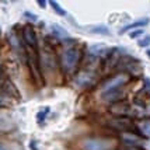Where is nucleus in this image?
<instances>
[{"mask_svg": "<svg viewBox=\"0 0 150 150\" xmlns=\"http://www.w3.org/2000/svg\"><path fill=\"white\" fill-rule=\"evenodd\" d=\"M79 51L76 48H67L62 55V67L65 73H70L77 67Z\"/></svg>", "mask_w": 150, "mask_h": 150, "instance_id": "f257e3e1", "label": "nucleus"}, {"mask_svg": "<svg viewBox=\"0 0 150 150\" xmlns=\"http://www.w3.org/2000/svg\"><path fill=\"white\" fill-rule=\"evenodd\" d=\"M84 150H110L112 149V142L104 137H91L83 143Z\"/></svg>", "mask_w": 150, "mask_h": 150, "instance_id": "f03ea898", "label": "nucleus"}, {"mask_svg": "<svg viewBox=\"0 0 150 150\" xmlns=\"http://www.w3.org/2000/svg\"><path fill=\"white\" fill-rule=\"evenodd\" d=\"M129 77L126 74H118L115 77H112L110 81H107L103 87V93H110V91H115V90H119L124 84L128 83Z\"/></svg>", "mask_w": 150, "mask_h": 150, "instance_id": "7ed1b4c3", "label": "nucleus"}, {"mask_svg": "<svg viewBox=\"0 0 150 150\" xmlns=\"http://www.w3.org/2000/svg\"><path fill=\"white\" fill-rule=\"evenodd\" d=\"M23 38L25 42V46L34 51H38V38L31 25H25L23 28Z\"/></svg>", "mask_w": 150, "mask_h": 150, "instance_id": "20e7f679", "label": "nucleus"}, {"mask_svg": "<svg viewBox=\"0 0 150 150\" xmlns=\"http://www.w3.org/2000/svg\"><path fill=\"white\" fill-rule=\"evenodd\" d=\"M122 142H124L125 146H129V147H142L143 149V140L142 137L137 136V133H133V132H124L122 135Z\"/></svg>", "mask_w": 150, "mask_h": 150, "instance_id": "39448f33", "label": "nucleus"}, {"mask_svg": "<svg viewBox=\"0 0 150 150\" xmlns=\"http://www.w3.org/2000/svg\"><path fill=\"white\" fill-rule=\"evenodd\" d=\"M112 126V128H115V129H118V131H121L122 133L124 132H133L136 131V128H135V125H133V122H131L128 118H119L118 117L117 119H114L111 124H110Z\"/></svg>", "mask_w": 150, "mask_h": 150, "instance_id": "423d86ee", "label": "nucleus"}, {"mask_svg": "<svg viewBox=\"0 0 150 150\" xmlns=\"http://www.w3.org/2000/svg\"><path fill=\"white\" fill-rule=\"evenodd\" d=\"M112 112L114 114H117V115H119V118H122V115H126L128 112H129V107L126 104H122V103H118V104L112 105Z\"/></svg>", "mask_w": 150, "mask_h": 150, "instance_id": "0eeeda50", "label": "nucleus"}, {"mask_svg": "<svg viewBox=\"0 0 150 150\" xmlns=\"http://www.w3.org/2000/svg\"><path fill=\"white\" fill-rule=\"evenodd\" d=\"M149 18H142V20H137V21H135V23H132V24H129V25H126L125 28H122L121 30V33L122 31H129V30H135V28H139V27H142V25H147L149 24Z\"/></svg>", "mask_w": 150, "mask_h": 150, "instance_id": "6e6552de", "label": "nucleus"}, {"mask_svg": "<svg viewBox=\"0 0 150 150\" xmlns=\"http://www.w3.org/2000/svg\"><path fill=\"white\" fill-rule=\"evenodd\" d=\"M49 4L52 6V8L55 10V13L58 14V16H62V17H63V16H66V10H63L62 7L59 6V3H58V1H51Z\"/></svg>", "mask_w": 150, "mask_h": 150, "instance_id": "1a4fd4ad", "label": "nucleus"}, {"mask_svg": "<svg viewBox=\"0 0 150 150\" xmlns=\"http://www.w3.org/2000/svg\"><path fill=\"white\" fill-rule=\"evenodd\" d=\"M93 33L96 34H103V35H110V30L105 25H97L93 28Z\"/></svg>", "mask_w": 150, "mask_h": 150, "instance_id": "9d476101", "label": "nucleus"}, {"mask_svg": "<svg viewBox=\"0 0 150 150\" xmlns=\"http://www.w3.org/2000/svg\"><path fill=\"white\" fill-rule=\"evenodd\" d=\"M139 46L140 48H146V46H149L150 45V35H144V38L142 39H139Z\"/></svg>", "mask_w": 150, "mask_h": 150, "instance_id": "9b49d317", "label": "nucleus"}, {"mask_svg": "<svg viewBox=\"0 0 150 150\" xmlns=\"http://www.w3.org/2000/svg\"><path fill=\"white\" fill-rule=\"evenodd\" d=\"M142 34H143V30L137 28V30H132V33H129V37H131V38H137V37L142 35Z\"/></svg>", "mask_w": 150, "mask_h": 150, "instance_id": "f8f14e48", "label": "nucleus"}, {"mask_svg": "<svg viewBox=\"0 0 150 150\" xmlns=\"http://www.w3.org/2000/svg\"><path fill=\"white\" fill-rule=\"evenodd\" d=\"M48 111H49V108H48V107H45V108H44V110H42L41 112H38V115H37V118H38V121H39V122L42 121V118H45V117H46V114H48Z\"/></svg>", "mask_w": 150, "mask_h": 150, "instance_id": "ddd939ff", "label": "nucleus"}, {"mask_svg": "<svg viewBox=\"0 0 150 150\" xmlns=\"http://www.w3.org/2000/svg\"><path fill=\"white\" fill-rule=\"evenodd\" d=\"M122 150H144V149H142V147H129V146H125Z\"/></svg>", "mask_w": 150, "mask_h": 150, "instance_id": "4468645a", "label": "nucleus"}, {"mask_svg": "<svg viewBox=\"0 0 150 150\" xmlns=\"http://www.w3.org/2000/svg\"><path fill=\"white\" fill-rule=\"evenodd\" d=\"M7 105V101L4 98H0V108H3V107H6Z\"/></svg>", "mask_w": 150, "mask_h": 150, "instance_id": "2eb2a0df", "label": "nucleus"}, {"mask_svg": "<svg viewBox=\"0 0 150 150\" xmlns=\"http://www.w3.org/2000/svg\"><path fill=\"white\" fill-rule=\"evenodd\" d=\"M27 17H30V18H33V20H37V17L34 16V14H30V13H25Z\"/></svg>", "mask_w": 150, "mask_h": 150, "instance_id": "dca6fc26", "label": "nucleus"}, {"mask_svg": "<svg viewBox=\"0 0 150 150\" xmlns=\"http://www.w3.org/2000/svg\"><path fill=\"white\" fill-rule=\"evenodd\" d=\"M38 6L39 7H45L46 6V1H38Z\"/></svg>", "mask_w": 150, "mask_h": 150, "instance_id": "f3484780", "label": "nucleus"}, {"mask_svg": "<svg viewBox=\"0 0 150 150\" xmlns=\"http://www.w3.org/2000/svg\"><path fill=\"white\" fill-rule=\"evenodd\" d=\"M0 150H4V147H3V144H0Z\"/></svg>", "mask_w": 150, "mask_h": 150, "instance_id": "a211bd4d", "label": "nucleus"}]
</instances>
